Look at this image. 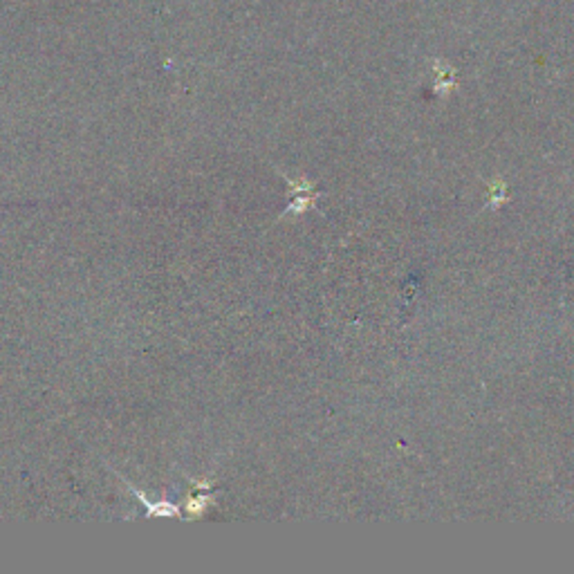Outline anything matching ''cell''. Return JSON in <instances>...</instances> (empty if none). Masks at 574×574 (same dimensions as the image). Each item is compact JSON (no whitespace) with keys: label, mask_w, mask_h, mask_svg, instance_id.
<instances>
[{"label":"cell","mask_w":574,"mask_h":574,"mask_svg":"<svg viewBox=\"0 0 574 574\" xmlns=\"http://www.w3.org/2000/svg\"><path fill=\"white\" fill-rule=\"evenodd\" d=\"M128 489L133 491V496H137V498L148 507V512H146V516H180V510L175 505H171V503H166V500H162V503H151L146 496H144L141 491H137V489H133V485H128Z\"/></svg>","instance_id":"6da1fadb"}]
</instances>
